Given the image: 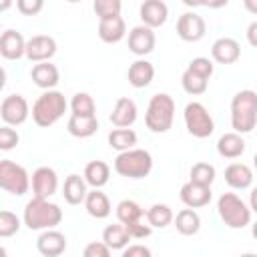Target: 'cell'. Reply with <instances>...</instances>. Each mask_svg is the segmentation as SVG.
I'll list each match as a JSON object with an SVG mask.
<instances>
[{"label": "cell", "instance_id": "obj_24", "mask_svg": "<svg viewBox=\"0 0 257 257\" xmlns=\"http://www.w3.org/2000/svg\"><path fill=\"white\" fill-rule=\"evenodd\" d=\"M126 34V24L122 20V16H114V18H106V20H98V38L106 44H116L124 38Z\"/></svg>", "mask_w": 257, "mask_h": 257}, {"label": "cell", "instance_id": "obj_7", "mask_svg": "<svg viewBox=\"0 0 257 257\" xmlns=\"http://www.w3.org/2000/svg\"><path fill=\"white\" fill-rule=\"evenodd\" d=\"M0 187L14 197H22L32 187V179L22 165L4 159L0 161Z\"/></svg>", "mask_w": 257, "mask_h": 257}, {"label": "cell", "instance_id": "obj_47", "mask_svg": "<svg viewBox=\"0 0 257 257\" xmlns=\"http://www.w3.org/2000/svg\"><path fill=\"white\" fill-rule=\"evenodd\" d=\"M249 207L253 213H257V187L251 189V195H249Z\"/></svg>", "mask_w": 257, "mask_h": 257}, {"label": "cell", "instance_id": "obj_15", "mask_svg": "<svg viewBox=\"0 0 257 257\" xmlns=\"http://www.w3.org/2000/svg\"><path fill=\"white\" fill-rule=\"evenodd\" d=\"M181 201L185 207H193V209H201V207H207L213 199V193H211V187L207 185H199V183H185L181 187V193H179Z\"/></svg>", "mask_w": 257, "mask_h": 257}, {"label": "cell", "instance_id": "obj_52", "mask_svg": "<svg viewBox=\"0 0 257 257\" xmlns=\"http://www.w3.org/2000/svg\"><path fill=\"white\" fill-rule=\"evenodd\" d=\"M66 2H70V4H76V2H82V0H66Z\"/></svg>", "mask_w": 257, "mask_h": 257}, {"label": "cell", "instance_id": "obj_14", "mask_svg": "<svg viewBox=\"0 0 257 257\" xmlns=\"http://www.w3.org/2000/svg\"><path fill=\"white\" fill-rule=\"evenodd\" d=\"M36 249L44 257H58L66 251V235L56 229H44L36 239Z\"/></svg>", "mask_w": 257, "mask_h": 257}, {"label": "cell", "instance_id": "obj_11", "mask_svg": "<svg viewBox=\"0 0 257 257\" xmlns=\"http://www.w3.org/2000/svg\"><path fill=\"white\" fill-rule=\"evenodd\" d=\"M56 40L48 34H34L26 40V58L30 62H44L56 54Z\"/></svg>", "mask_w": 257, "mask_h": 257}, {"label": "cell", "instance_id": "obj_41", "mask_svg": "<svg viewBox=\"0 0 257 257\" xmlns=\"http://www.w3.org/2000/svg\"><path fill=\"white\" fill-rule=\"evenodd\" d=\"M18 143H20L18 133H16L10 124H4V126L0 128V149H2V151H10V149H14Z\"/></svg>", "mask_w": 257, "mask_h": 257}, {"label": "cell", "instance_id": "obj_17", "mask_svg": "<svg viewBox=\"0 0 257 257\" xmlns=\"http://www.w3.org/2000/svg\"><path fill=\"white\" fill-rule=\"evenodd\" d=\"M139 16L143 24L151 28H159L169 18V6L165 4V0H145L139 8Z\"/></svg>", "mask_w": 257, "mask_h": 257}, {"label": "cell", "instance_id": "obj_40", "mask_svg": "<svg viewBox=\"0 0 257 257\" xmlns=\"http://www.w3.org/2000/svg\"><path fill=\"white\" fill-rule=\"evenodd\" d=\"M126 229H128V233L133 235V239H147V237H151V233H153V225L149 223L147 215L141 217V219H137L135 223L126 225Z\"/></svg>", "mask_w": 257, "mask_h": 257}, {"label": "cell", "instance_id": "obj_6", "mask_svg": "<svg viewBox=\"0 0 257 257\" xmlns=\"http://www.w3.org/2000/svg\"><path fill=\"white\" fill-rule=\"evenodd\" d=\"M217 213L229 229H243L251 223V207L235 193H223L217 201Z\"/></svg>", "mask_w": 257, "mask_h": 257}, {"label": "cell", "instance_id": "obj_38", "mask_svg": "<svg viewBox=\"0 0 257 257\" xmlns=\"http://www.w3.org/2000/svg\"><path fill=\"white\" fill-rule=\"evenodd\" d=\"M20 231V219L12 211H0V237L8 239Z\"/></svg>", "mask_w": 257, "mask_h": 257}, {"label": "cell", "instance_id": "obj_20", "mask_svg": "<svg viewBox=\"0 0 257 257\" xmlns=\"http://www.w3.org/2000/svg\"><path fill=\"white\" fill-rule=\"evenodd\" d=\"M137 114H139L137 102L128 96H120V98H116L114 108L110 112V122L114 126H133L137 120Z\"/></svg>", "mask_w": 257, "mask_h": 257}, {"label": "cell", "instance_id": "obj_9", "mask_svg": "<svg viewBox=\"0 0 257 257\" xmlns=\"http://www.w3.org/2000/svg\"><path fill=\"white\" fill-rule=\"evenodd\" d=\"M28 114H30V106H28V100L22 94L4 96V100L0 104V116H2L4 124L18 126V124L26 122Z\"/></svg>", "mask_w": 257, "mask_h": 257}, {"label": "cell", "instance_id": "obj_42", "mask_svg": "<svg viewBox=\"0 0 257 257\" xmlns=\"http://www.w3.org/2000/svg\"><path fill=\"white\" fill-rule=\"evenodd\" d=\"M16 8L24 16H36L44 8V0H16Z\"/></svg>", "mask_w": 257, "mask_h": 257}, {"label": "cell", "instance_id": "obj_35", "mask_svg": "<svg viewBox=\"0 0 257 257\" xmlns=\"http://www.w3.org/2000/svg\"><path fill=\"white\" fill-rule=\"evenodd\" d=\"M70 110L72 114H80V116H96L94 98L88 92H76L70 100Z\"/></svg>", "mask_w": 257, "mask_h": 257}, {"label": "cell", "instance_id": "obj_43", "mask_svg": "<svg viewBox=\"0 0 257 257\" xmlns=\"http://www.w3.org/2000/svg\"><path fill=\"white\" fill-rule=\"evenodd\" d=\"M110 251H112V249H110L104 241H92V243H88V245L84 247L82 255H84V257H108Z\"/></svg>", "mask_w": 257, "mask_h": 257}, {"label": "cell", "instance_id": "obj_46", "mask_svg": "<svg viewBox=\"0 0 257 257\" xmlns=\"http://www.w3.org/2000/svg\"><path fill=\"white\" fill-rule=\"evenodd\" d=\"M243 6H245V10L249 14L257 16V0H243Z\"/></svg>", "mask_w": 257, "mask_h": 257}, {"label": "cell", "instance_id": "obj_29", "mask_svg": "<svg viewBox=\"0 0 257 257\" xmlns=\"http://www.w3.org/2000/svg\"><path fill=\"white\" fill-rule=\"evenodd\" d=\"M106 141H108V147H110V149L122 153V151L133 149V147L137 145L139 137H137V133H135L133 128H128V126H116V128H112V131L108 133Z\"/></svg>", "mask_w": 257, "mask_h": 257}, {"label": "cell", "instance_id": "obj_8", "mask_svg": "<svg viewBox=\"0 0 257 257\" xmlns=\"http://www.w3.org/2000/svg\"><path fill=\"white\" fill-rule=\"evenodd\" d=\"M183 118H185V126L189 131V135H193L195 139H207L215 131V120H213L211 112L205 108V104H201L197 100H193L185 106Z\"/></svg>", "mask_w": 257, "mask_h": 257}, {"label": "cell", "instance_id": "obj_1", "mask_svg": "<svg viewBox=\"0 0 257 257\" xmlns=\"http://www.w3.org/2000/svg\"><path fill=\"white\" fill-rule=\"evenodd\" d=\"M22 221L30 231L54 229L62 221V209L56 203H50L48 199L32 197L24 207Z\"/></svg>", "mask_w": 257, "mask_h": 257}, {"label": "cell", "instance_id": "obj_5", "mask_svg": "<svg viewBox=\"0 0 257 257\" xmlns=\"http://www.w3.org/2000/svg\"><path fill=\"white\" fill-rule=\"evenodd\" d=\"M114 171L126 179H145L153 171V157L145 149H128L116 155Z\"/></svg>", "mask_w": 257, "mask_h": 257}, {"label": "cell", "instance_id": "obj_3", "mask_svg": "<svg viewBox=\"0 0 257 257\" xmlns=\"http://www.w3.org/2000/svg\"><path fill=\"white\" fill-rule=\"evenodd\" d=\"M66 108H68V102H66L64 94H62L60 90L50 88V90H44V92L34 100L30 114H32V120H34L38 126L48 128V126H52L56 120H60V118L64 116Z\"/></svg>", "mask_w": 257, "mask_h": 257}, {"label": "cell", "instance_id": "obj_51", "mask_svg": "<svg viewBox=\"0 0 257 257\" xmlns=\"http://www.w3.org/2000/svg\"><path fill=\"white\" fill-rule=\"evenodd\" d=\"M253 167H255V171H257V153L253 155Z\"/></svg>", "mask_w": 257, "mask_h": 257}, {"label": "cell", "instance_id": "obj_30", "mask_svg": "<svg viewBox=\"0 0 257 257\" xmlns=\"http://www.w3.org/2000/svg\"><path fill=\"white\" fill-rule=\"evenodd\" d=\"M84 179H86V183L92 189H100L110 179V167L104 161H98V159L96 161H90L84 167Z\"/></svg>", "mask_w": 257, "mask_h": 257}, {"label": "cell", "instance_id": "obj_45", "mask_svg": "<svg viewBox=\"0 0 257 257\" xmlns=\"http://www.w3.org/2000/svg\"><path fill=\"white\" fill-rule=\"evenodd\" d=\"M247 42L253 46V48H257V20H253L249 26H247Z\"/></svg>", "mask_w": 257, "mask_h": 257}, {"label": "cell", "instance_id": "obj_18", "mask_svg": "<svg viewBox=\"0 0 257 257\" xmlns=\"http://www.w3.org/2000/svg\"><path fill=\"white\" fill-rule=\"evenodd\" d=\"M0 54L6 60H18L26 56V40L18 30H4L0 36Z\"/></svg>", "mask_w": 257, "mask_h": 257}, {"label": "cell", "instance_id": "obj_10", "mask_svg": "<svg viewBox=\"0 0 257 257\" xmlns=\"http://www.w3.org/2000/svg\"><path fill=\"white\" fill-rule=\"evenodd\" d=\"M207 32V24L201 14L197 12H185L177 20V34L185 42H199Z\"/></svg>", "mask_w": 257, "mask_h": 257}, {"label": "cell", "instance_id": "obj_31", "mask_svg": "<svg viewBox=\"0 0 257 257\" xmlns=\"http://www.w3.org/2000/svg\"><path fill=\"white\" fill-rule=\"evenodd\" d=\"M175 227H177V231L181 235H187V237L189 235H197L199 229H201V217H199V213L193 207H187V209L177 213Z\"/></svg>", "mask_w": 257, "mask_h": 257}, {"label": "cell", "instance_id": "obj_25", "mask_svg": "<svg viewBox=\"0 0 257 257\" xmlns=\"http://www.w3.org/2000/svg\"><path fill=\"white\" fill-rule=\"evenodd\" d=\"M217 153L223 159H239L245 153V141L241 133H225L217 141Z\"/></svg>", "mask_w": 257, "mask_h": 257}, {"label": "cell", "instance_id": "obj_28", "mask_svg": "<svg viewBox=\"0 0 257 257\" xmlns=\"http://www.w3.org/2000/svg\"><path fill=\"white\" fill-rule=\"evenodd\" d=\"M133 239V235L128 233V229H126V225L124 223H112V225H108V227H104V231H102V241L112 249V251H122L126 245H128V241Z\"/></svg>", "mask_w": 257, "mask_h": 257}, {"label": "cell", "instance_id": "obj_26", "mask_svg": "<svg viewBox=\"0 0 257 257\" xmlns=\"http://www.w3.org/2000/svg\"><path fill=\"white\" fill-rule=\"evenodd\" d=\"M84 209H86V213H88L90 217H94V219H106V217L110 215V211H112L108 197H106L100 189L88 191V195H86V199H84Z\"/></svg>", "mask_w": 257, "mask_h": 257}, {"label": "cell", "instance_id": "obj_22", "mask_svg": "<svg viewBox=\"0 0 257 257\" xmlns=\"http://www.w3.org/2000/svg\"><path fill=\"white\" fill-rule=\"evenodd\" d=\"M126 78H128V84L135 86V88H145L153 82L155 78V66L145 60V58H139L135 60L131 66H128V72H126Z\"/></svg>", "mask_w": 257, "mask_h": 257}, {"label": "cell", "instance_id": "obj_32", "mask_svg": "<svg viewBox=\"0 0 257 257\" xmlns=\"http://www.w3.org/2000/svg\"><path fill=\"white\" fill-rule=\"evenodd\" d=\"M147 219L153 225V229H165L175 221V215L167 203H155L147 209Z\"/></svg>", "mask_w": 257, "mask_h": 257}, {"label": "cell", "instance_id": "obj_21", "mask_svg": "<svg viewBox=\"0 0 257 257\" xmlns=\"http://www.w3.org/2000/svg\"><path fill=\"white\" fill-rule=\"evenodd\" d=\"M225 183L231 189H237V191L249 189L253 185V171H251V167L245 165V163H231L225 169Z\"/></svg>", "mask_w": 257, "mask_h": 257}, {"label": "cell", "instance_id": "obj_44", "mask_svg": "<svg viewBox=\"0 0 257 257\" xmlns=\"http://www.w3.org/2000/svg\"><path fill=\"white\" fill-rule=\"evenodd\" d=\"M122 257H151V249L145 245H126L122 249Z\"/></svg>", "mask_w": 257, "mask_h": 257}, {"label": "cell", "instance_id": "obj_36", "mask_svg": "<svg viewBox=\"0 0 257 257\" xmlns=\"http://www.w3.org/2000/svg\"><path fill=\"white\" fill-rule=\"evenodd\" d=\"M215 177H217L215 167H213L211 163H203V161H201V163H195V165L191 167V179H189V181L211 187L213 181H215Z\"/></svg>", "mask_w": 257, "mask_h": 257}, {"label": "cell", "instance_id": "obj_39", "mask_svg": "<svg viewBox=\"0 0 257 257\" xmlns=\"http://www.w3.org/2000/svg\"><path fill=\"white\" fill-rule=\"evenodd\" d=\"M189 70H193V72H197L199 76H203V78H211L213 76V72H215V66H213V62L209 60V58H205V56H197V58H193L191 62H189V66H187Z\"/></svg>", "mask_w": 257, "mask_h": 257}, {"label": "cell", "instance_id": "obj_49", "mask_svg": "<svg viewBox=\"0 0 257 257\" xmlns=\"http://www.w3.org/2000/svg\"><path fill=\"white\" fill-rule=\"evenodd\" d=\"M10 6H12V0H0V10L2 12H6Z\"/></svg>", "mask_w": 257, "mask_h": 257}, {"label": "cell", "instance_id": "obj_23", "mask_svg": "<svg viewBox=\"0 0 257 257\" xmlns=\"http://www.w3.org/2000/svg\"><path fill=\"white\" fill-rule=\"evenodd\" d=\"M86 185H88V183H86L84 175H82V177L76 175V173L68 175V177L64 179V187H62L64 201H66L68 205H80V203H84V199H86V195H88Z\"/></svg>", "mask_w": 257, "mask_h": 257}, {"label": "cell", "instance_id": "obj_4", "mask_svg": "<svg viewBox=\"0 0 257 257\" xmlns=\"http://www.w3.org/2000/svg\"><path fill=\"white\" fill-rule=\"evenodd\" d=\"M175 120V100L167 92H157L151 96L147 112H145V124L151 133L163 135L173 126Z\"/></svg>", "mask_w": 257, "mask_h": 257}, {"label": "cell", "instance_id": "obj_12", "mask_svg": "<svg viewBox=\"0 0 257 257\" xmlns=\"http://www.w3.org/2000/svg\"><path fill=\"white\" fill-rule=\"evenodd\" d=\"M155 28L147 26V24H139L135 28H131L128 32V50L137 56H147L155 50L157 38H155Z\"/></svg>", "mask_w": 257, "mask_h": 257}, {"label": "cell", "instance_id": "obj_2", "mask_svg": "<svg viewBox=\"0 0 257 257\" xmlns=\"http://www.w3.org/2000/svg\"><path fill=\"white\" fill-rule=\"evenodd\" d=\"M257 124V92L251 88L239 90L231 98V126L235 133L247 135Z\"/></svg>", "mask_w": 257, "mask_h": 257}, {"label": "cell", "instance_id": "obj_48", "mask_svg": "<svg viewBox=\"0 0 257 257\" xmlns=\"http://www.w3.org/2000/svg\"><path fill=\"white\" fill-rule=\"evenodd\" d=\"M185 6L189 8H197V6H205V0H181Z\"/></svg>", "mask_w": 257, "mask_h": 257}, {"label": "cell", "instance_id": "obj_50", "mask_svg": "<svg viewBox=\"0 0 257 257\" xmlns=\"http://www.w3.org/2000/svg\"><path fill=\"white\" fill-rule=\"evenodd\" d=\"M251 235H253V239L257 241V221H255V223L251 225Z\"/></svg>", "mask_w": 257, "mask_h": 257}, {"label": "cell", "instance_id": "obj_16", "mask_svg": "<svg viewBox=\"0 0 257 257\" xmlns=\"http://www.w3.org/2000/svg\"><path fill=\"white\" fill-rule=\"evenodd\" d=\"M211 56H213V60L219 62V64H233V62H237L239 56H241V46H239V42H237L235 38H231V36H221V38H217V40L213 42V46H211Z\"/></svg>", "mask_w": 257, "mask_h": 257}, {"label": "cell", "instance_id": "obj_33", "mask_svg": "<svg viewBox=\"0 0 257 257\" xmlns=\"http://www.w3.org/2000/svg\"><path fill=\"white\" fill-rule=\"evenodd\" d=\"M145 215H147V211H145L137 201L122 199V201L116 205V217H118V221L124 223V225H131V223H135L137 219H141V217H145Z\"/></svg>", "mask_w": 257, "mask_h": 257}, {"label": "cell", "instance_id": "obj_37", "mask_svg": "<svg viewBox=\"0 0 257 257\" xmlns=\"http://www.w3.org/2000/svg\"><path fill=\"white\" fill-rule=\"evenodd\" d=\"M92 10L98 16V20L114 18V16H120L122 0H94L92 2Z\"/></svg>", "mask_w": 257, "mask_h": 257}, {"label": "cell", "instance_id": "obj_19", "mask_svg": "<svg viewBox=\"0 0 257 257\" xmlns=\"http://www.w3.org/2000/svg\"><path fill=\"white\" fill-rule=\"evenodd\" d=\"M30 78L36 86H40L44 90H50L58 84L60 72H58L56 64H52L50 60H44V62H34V66L30 70Z\"/></svg>", "mask_w": 257, "mask_h": 257}, {"label": "cell", "instance_id": "obj_34", "mask_svg": "<svg viewBox=\"0 0 257 257\" xmlns=\"http://www.w3.org/2000/svg\"><path fill=\"white\" fill-rule=\"evenodd\" d=\"M207 78H203V76H199L197 72H193V70H185L183 74H181V84H183V90L187 92V94H191V96H199V94H203L205 90H207Z\"/></svg>", "mask_w": 257, "mask_h": 257}, {"label": "cell", "instance_id": "obj_13", "mask_svg": "<svg viewBox=\"0 0 257 257\" xmlns=\"http://www.w3.org/2000/svg\"><path fill=\"white\" fill-rule=\"evenodd\" d=\"M58 191V175L52 167H38L32 173V193L40 199H50Z\"/></svg>", "mask_w": 257, "mask_h": 257}, {"label": "cell", "instance_id": "obj_27", "mask_svg": "<svg viewBox=\"0 0 257 257\" xmlns=\"http://www.w3.org/2000/svg\"><path fill=\"white\" fill-rule=\"evenodd\" d=\"M66 131L76 139H88L98 131V118L96 116L70 114V118L66 122Z\"/></svg>", "mask_w": 257, "mask_h": 257}]
</instances>
